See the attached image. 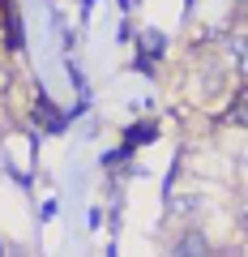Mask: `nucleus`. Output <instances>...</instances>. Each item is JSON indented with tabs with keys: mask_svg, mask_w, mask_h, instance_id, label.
I'll return each mask as SVG.
<instances>
[{
	"mask_svg": "<svg viewBox=\"0 0 248 257\" xmlns=\"http://www.w3.org/2000/svg\"><path fill=\"white\" fill-rule=\"evenodd\" d=\"M231 56H235V64L248 73V35H231Z\"/></svg>",
	"mask_w": 248,
	"mask_h": 257,
	"instance_id": "6",
	"label": "nucleus"
},
{
	"mask_svg": "<svg viewBox=\"0 0 248 257\" xmlns=\"http://www.w3.org/2000/svg\"><path fill=\"white\" fill-rule=\"evenodd\" d=\"M0 94H5V73H0Z\"/></svg>",
	"mask_w": 248,
	"mask_h": 257,
	"instance_id": "8",
	"label": "nucleus"
},
{
	"mask_svg": "<svg viewBox=\"0 0 248 257\" xmlns=\"http://www.w3.org/2000/svg\"><path fill=\"white\" fill-rule=\"evenodd\" d=\"M163 47H167V39L158 35V30L146 26V35H141V56H146V60H158V56H163Z\"/></svg>",
	"mask_w": 248,
	"mask_h": 257,
	"instance_id": "4",
	"label": "nucleus"
},
{
	"mask_svg": "<svg viewBox=\"0 0 248 257\" xmlns=\"http://www.w3.org/2000/svg\"><path fill=\"white\" fill-rule=\"evenodd\" d=\"M231 120H248V90L239 94V103H235V111H231Z\"/></svg>",
	"mask_w": 248,
	"mask_h": 257,
	"instance_id": "7",
	"label": "nucleus"
},
{
	"mask_svg": "<svg viewBox=\"0 0 248 257\" xmlns=\"http://www.w3.org/2000/svg\"><path fill=\"white\" fill-rule=\"evenodd\" d=\"M5 43H9L13 52L22 47V18H18V13H9V18H5Z\"/></svg>",
	"mask_w": 248,
	"mask_h": 257,
	"instance_id": "5",
	"label": "nucleus"
},
{
	"mask_svg": "<svg viewBox=\"0 0 248 257\" xmlns=\"http://www.w3.org/2000/svg\"><path fill=\"white\" fill-rule=\"evenodd\" d=\"M188 9H193V0H188Z\"/></svg>",
	"mask_w": 248,
	"mask_h": 257,
	"instance_id": "9",
	"label": "nucleus"
},
{
	"mask_svg": "<svg viewBox=\"0 0 248 257\" xmlns=\"http://www.w3.org/2000/svg\"><path fill=\"white\" fill-rule=\"evenodd\" d=\"M171 253H210V240H205L201 231H184V236L171 244Z\"/></svg>",
	"mask_w": 248,
	"mask_h": 257,
	"instance_id": "3",
	"label": "nucleus"
},
{
	"mask_svg": "<svg viewBox=\"0 0 248 257\" xmlns=\"http://www.w3.org/2000/svg\"><path fill=\"white\" fill-rule=\"evenodd\" d=\"M39 120H47V133H65V128H69V116H65V111H56V107H52L47 90L39 94Z\"/></svg>",
	"mask_w": 248,
	"mask_h": 257,
	"instance_id": "2",
	"label": "nucleus"
},
{
	"mask_svg": "<svg viewBox=\"0 0 248 257\" xmlns=\"http://www.w3.org/2000/svg\"><path fill=\"white\" fill-rule=\"evenodd\" d=\"M154 138H158V124H154V120H133V124L124 128V146H133V150L150 146Z\"/></svg>",
	"mask_w": 248,
	"mask_h": 257,
	"instance_id": "1",
	"label": "nucleus"
}]
</instances>
